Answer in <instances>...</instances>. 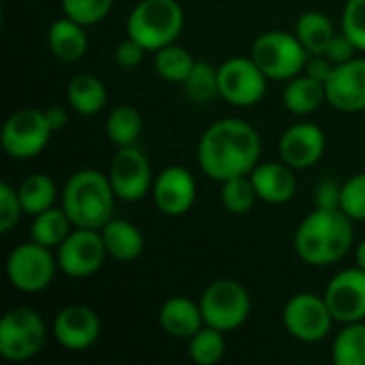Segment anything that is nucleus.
<instances>
[{
	"instance_id": "nucleus-18",
	"label": "nucleus",
	"mask_w": 365,
	"mask_h": 365,
	"mask_svg": "<svg viewBox=\"0 0 365 365\" xmlns=\"http://www.w3.org/2000/svg\"><path fill=\"white\" fill-rule=\"evenodd\" d=\"M327 103L342 113L365 111V58H353L336 64L329 81L325 83Z\"/></svg>"
},
{
	"instance_id": "nucleus-26",
	"label": "nucleus",
	"mask_w": 365,
	"mask_h": 365,
	"mask_svg": "<svg viewBox=\"0 0 365 365\" xmlns=\"http://www.w3.org/2000/svg\"><path fill=\"white\" fill-rule=\"evenodd\" d=\"M105 133H107V139L115 148L137 145L143 133V118L139 109L128 103L115 105L105 120Z\"/></svg>"
},
{
	"instance_id": "nucleus-31",
	"label": "nucleus",
	"mask_w": 365,
	"mask_h": 365,
	"mask_svg": "<svg viewBox=\"0 0 365 365\" xmlns=\"http://www.w3.org/2000/svg\"><path fill=\"white\" fill-rule=\"evenodd\" d=\"M184 96L197 105H205L212 103L214 98L220 96V86H218V66L210 64V62H201L197 60L190 75L186 77V81L182 83Z\"/></svg>"
},
{
	"instance_id": "nucleus-1",
	"label": "nucleus",
	"mask_w": 365,
	"mask_h": 365,
	"mask_svg": "<svg viewBox=\"0 0 365 365\" xmlns=\"http://www.w3.org/2000/svg\"><path fill=\"white\" fill-rule=\"evenodd\" d=\"M259 158L261 135L242 118H222L212 122L197 145V163L214 182L250 175L259 165Z\"/></svg>"
},
{
	"instance_id": "nucleus-37",
	"label": "nucleus",
	"mask_w": 365,
	"mask_h": 365,
	"mask_svg": "<svg viewBox=\"0 0 365 365\" xmlns=\"http://www.w3.org/2000/svg\"><path fill=\"white\" fill-rule=\"evenodd\" d=\"M24 214L26 212H24V205L19 201L17 188H13L9 182H2L0 184V231L9 233L19 222V218Z\"/></svg>"
},
{
	"instance_id": "nucleus-35",
	"label": "nucleus",
	"mask_w": 365,
	"mask_h": 365,
	"mask_svg": "<svg viewBox=\"0 0 365 365\" xmlns=\"http://www.w3.org/2000/svg\"><path fill=\"white\" fill-rule=\"evenodd\" d=\"M340 210L355 222H365V171L351 175L342 184Z\"/></svg>"
},
{
	"instance_id": "nucleus-21",
	"label": "nucleus",
	"mask_w": 365,
	"mask_h": 365,
	"mask_svg": "<svg viewBox=\"0 0 365 365\" xmlns=\"http://www.w3.org/2000/svg\"><path fill=\"white\" fill-rule=\"evenodd\" d=\"M47 47H49L51 56L64 64L79 62L88 51L86 26L62 15L60 19L51 21V26L47 30Z\"/></svg>"
},
{
	"instance_id": "nucleus-27",
	"label": "nucleus",
	"mask_w": 365,
	"mask_h": 365,
	"mask_svg": "<svg viewBox=\"0 0 365 365\" xmlns=\"http://www.w3.org/2000/svg\"><path fill=\"white\" fill-rule=\"evenodd\" d=\"M73 222L71 218L66 216V212L60 207H49L36 216H32V222H30V240L41 244V246H47L51 250H56L66 237L68 233L73 231Z\"/></svg>"
},
{
	"instance_id": "nucleus-22",
	"label": "nucleus",
	"mask_w": 365,
	"mask_h": 365,
	"mask_svg": "<svg viewBox=\"0 0 365 365\" xmlns=\"http://www.w3.org/2000/svg\"><path fill=\"white\" fill-rule=\"evenodd\" d=\"M107 255L120 263H130L143 255L145 240L143 233L139 231L137 225H133L126 218H111L103 229H101Z\"/></svg>"
},
{
	"instance_id": "nucleus-19",
	"label": "nucleus",
	"mask_w": 365,
	"mask_h": 365,
	"mask_svg": "<svg viewBox=\"0 0 365 365\" xmlns=\"http://www.w3.org/2000/svg\"><path fill=\"white\" fill-rule=\"evenodd\" d=\"M250 180L259 195V201L269 205L289 203L297 192V178L295 169L289 167L284 160L259 163L250 171Z\"/></svg>"
},
{
	"instance_id": "nucleus-36",
	"label": "nucleus",
	"mask_w": 365,
	"mask_h": 365,
	"mask_svg": "<svg viewBox=\"0 0 365 365\" xmlns=\"http://www.w3.org/2000/svg\"><path fill=\"white\" fill-rule=\"evenodd\" d=\"M342 32L365 51V0H346L342 9Z\"/></svg>"
},
{
	"instance_id": "nucleus-6",
	"label": "nucleus",
	"mask_w": 365,
	"mask_h": 365,
	"mask_svg": "<svg viewBox=\"0 0 365 365\" xmlns=\"http://www.w3.org/2000/svg\"><path fill=\"white\" fill-rule=\"evenodd\" d=\"M199 306L205 325L225 334L240 329L248 321L252 310V302L246 287L231 278L210 282L199 297Z\"/></svg>"
},
{
	"instance_id": "nucleus-3",
	"label": "nucleus",
	"mask_w": 365,
	"mask_h": 365,
	"mask_svg": "<svg viewBox=\"0 0 365 365\" xmlns=\"http://www.w3.org/2000/svg\"><path fill=\"white\" fill-rule=\"evenodd\" d=\"M115 192L109 182V175L98 169H79L75 171L62 192L60 205L71 218L73 227L96 229L101 231L115 212Z\"/></svg>"
},
{
	"instance_id": "nucleus-29",
	"label": "nucleus",
	"mask_w": 365,
	"mask_h": 365,
	"mask_svg": "<svg viewBox=\"0 0 365 365\" xmlns=\"http://www.w3.org/2000/svg\"><path fill=\"white\" fill-rule=\"evenodd\" d=\"M331 361L336 365H365V321L346 323L336 334Z\"/></svg>"
},
{
	"instance_id": "nucleus-11",
	"label": "nucleus",
	"mask_w": 365,
	"mask_h": 365,
	"mask_svg": "<svg viewBox=\"0 0 365 365\" xmlns=\"http://www.w3.org/2000/svg\"><path fill=\"white\" fill-rule=\"evenodd\" d=\"M267 75L250 56H233L218 66L220 98L235 107H252L267 92Z\"/></svg>"
},
{
	"instance_id": "nucleus-5",
	"label": "nucleus",
	"mask_w": 365,
	"mask_h": 365,
	"mask_svg": "<svg viewBox=\"0 0 365 365\" xmlns=\"http://www.w3.org/2000/svg\"><path fill=\"white\" fill-rule=\"evenodd\" d=\"M250 58L267 75L269 81H289L304 73L310 53L293 32L269 30L255 38L250 47Z\"/></svg>"
},
{
	"instance_id": "nucleus-41",
	"label": "nucleus",
	"mask_w": 365,
	"mask_h": 365,
	"mask_svg": "<svg viewBox=\"0 0 365 365\" xmlns=\"http://www.w3.org/2000/svg\"><path fill=\"white\" fill-rule=\"evenodd\" d=\"M334 68H336V64L323 53V56H310V58H308V64H306V68H304V73L310 75L312 79L321 81V83H327L329 77H331V73H334Z\"/></svg>"
},
{
	"instance_id": "nucleus-30",
	"label": "nucleus",
	"mask_w": 365,
	"mask_h": 365,
	"mask_svg": "<svg viewBox=\"0 0 365 365\" xmlns=\"http://www.w3.org/2000/svg\"><path fill=\"white\" fill-rule=\"evenodd\" d=\"M156 58H154V68L158 73V77L167 83H178L182 86L186 81V77L190 75L192 66H195V58L192 53L178 45V43H171L158 51H154Z\"/></svg>"
},
{
	"instance_id": "nucleus-13",
	"label": "nucleus",
	"mask_w": 365,
	"mask_h": 365,
	"mask_svg": "<svg viewBox=\"0 0 365 365\" xmlns=\"http://www.w3.org/2000/svg\"><path fill=\"white\" fill-rule=\"evenodd\" d=\"M109 182L118 201L137 203L152 192L154 175L148 156L137 148H118L109 165Z\"/></svg>"
},
{
	"instance_id": "nucleus-23",
	"label": "nucleus",
	"mask_w": 365,
	"mask_h": 365,
	"mask_svg": "<svg viewBox=\"0 0 365 365\" xmlns=\"http://www.w3.org/2000/svg\"><path fill=\"white\" fill-rule=\"evenodd\" d=\"M327 103L325 83L312 79L306 73H299L297 77L289 79L282 90V105L289 113L295 115H310L319 111Z\"/></svg>"
},
{
	"instance_id": "nucleus-38",
	"label": "nucleus",
	"mask_w": 365,
	"mask_h": 365,
	"mask_svg": "<svg viewBox=\"0 0 365 365\" xmlns=\"http://www.w3.org/2000/svg\"><path fill=\"white\" fill-rule=\"evenodd\" d=\"M143 53H145V49L137 41H133L130 36H126L124 41H120L115 45L113 60L122 68H135V66H139L143 62Z\"/></svg>"
},
{
	"instance_id": "nucleus-7",
	"label": "nucleus",
	"mask_w": 365,
	"mask_h": 365,
	"mask_svg": "<svg viewBox=\"0 0 365 365\" xmlns=\"http://www.w3.org/2000/svg\"><path fill=\"white\" fill-rule=\"evenodd\" d=\"M47 325L32 308H13L0 321V357L6 361H28L43 351Z\"/></svg>"
},
{
	"instance_id": "nucleus-17",
	"label": "nucleus",
	"mask_w": 365,
	"mask_h": 365,
	"mask_svg": "<svg viewBox=\"0 0 365 365\" xmlns=\"http://www.w3.org/2000/svg\"><path fill=\"white\" fill-rule=\"evenodd\" d=\"M327 150V137L321 126L314 122H297L289 126L280 141L278 154L293 169H310L314 167Z\"/></svg>"
},
{
	"instance_id": "nucleus-24",
	"label": "nucleus",
	"mask_w": 365,
	"mask_h": 365,
	"mask_svg": "<svg viewBox=\"0 0 365 365\" xmlns=\"http://www.w3.org/2000/svg\"><path fill=\"white\" fill-rule=\"evenodd\" d=\"M66 98L75 113L96 115L107 105V86L92 73L75 75L66 86Z\"/></svg>"
},
{
	"instance_id": "nucleus-15",
	"label": "nucleus",
	"mask_w": 365,
	"mask_h": 365,
	"mask_svg": "<svg viewBox=\"0 0 365 365\" xmlns=\"http://www.w3.org/2000/svg\"><path fill=\"white\" fill-rule=\"evenodd\" d=\"M101 317L96 314V310L83 304L62 308L51 325L56 342L71 353H83L92 349L101 338Z\"/></svg>"
},
{
	"instance_id": "nucleus-25",
	"label": "nucleus",
	"mask_w": 365,
	"mask_h": 365,
	"mask_svg": "<svg viewBox=\"0 0 365 365\" xmlns=\"http://www.w3.org/2000/svg\"><path fill=\"white\" fill-rule=\"evenodd\" d=\"M295 34L310 56L327 53L334 36L338 34L334 21L321 11H306L295 21Z\"/></svg>"
},
{
	"instance_id": "nucleus-9",
	"label": "nucleus",
	"mask_w": 365,
	"mask_h": 365,
	"mask_svg": "<svg viewBox=\"0 0 365 365\" xmlns=\"http://www.w3.org/2000/svg\"><path fill=\"white\" fill-rule=\"evenodd\" d=\"M51 135L53 130L43 109L21 107L13 111L2 126V150L15 160H28L47 148Z\"/></svg>"
},
{
	"instance_id": "nucleus-14",
	"label": "nucleus",
	"mask_w": 365,
	"mask_h": 365,
	"mask_svg": "<svg viewBox=\"0 0 365 365\" xmlns=\"http://www.w3.org/2000/svg\"><path fill=\"white\" fill-rule=\"evenodd\" d=\"M152 199L156 210L167 218H182L186 216L195 201H197V182L195 175L182 167L171 165L165 167L156 178L152 186Z\"/></svg>"
},
{
	"instance_id": "nucleus-34",
	"label": "nucleus",
	"mask_w": 365,
	"mask_h": 365,
	"mask_svg": "<svg viewBox=\"0 0 365 365\" xmlns=\"http://www.w3.org/2000/svg\"><path fill=\"white\" fill-rule=\"evenodd\" d=\"M60 6H62V15L90 28L101 24L109 15L113 0H60Z\"/></svg>"
},
{
	"instance_id": "nucleus-33",
	"label": "nucleus",
	"mask_w": 365,
	"mask_h": 365,
	"mask_svg": "<svg viewBox=\"0 0 365 365\" xmlns=\"http://www.w3.org/2000/svg\"><path fill=\"white\" fill-rule=\"evenodd\" d=\"M225 331L203 325L188 340V355L197 365H216L225 357Z\"/></svg>"
},
{
	"instance_id": "nucleus-2",
	"label": "nucleus",
	"mask_w": 365,
	"mask_h": 365,
	"mask_svg": "<svg viewBox=\"0 0 365 365\" xmlns=\"http://www.w3.org/2000/svg\"><path fill=\"white\" fill-rule=\"evenodd\" d=\"M353 222L355 220H351L340 207H314V212H310L295 231L293 246L297 257L312 267L338 263L355 244Z\"/></svg>"
},
{
	"instance_id": "nucleus-40",
	"label": "nucleus",
	"mask_w": 365,
	"mask_h": 365,
	"mask_svg": "<svg viewBox=\"0 0 365 365\" xmlns=\"http://www.w3.org/2000/svg\"><path fill=\"white\" fill-rule=\"evenodd\" d=\"M340 192L342 186L334 180H325L317 186L314 192V203L317 207H325V210H338L340 207Z\"/></svg>"
},
{
	"instance_id": "nucleus-12",
	"label": "nucleus",
	"mask_w": 365,
	"mask_h": 365,
	"mask_svg": "<svg viewBox=\"0 0 365 365\" xmlns=\"http://www.w3.org/2000/svg\"><path fill=\"white\" fill-rule=\"evenodd\" d=\"M107 248L101 231L75 227L68 237L56 248L58 267L68 278H90L107 261Z\"/></svg>"
},
{
	"instance_id": "nucleus-43",
	"label": "nucleus",
	"mask_w": 365,
	"mask_h": 365,
	"mask_svg": "<svg viewBox=\"0 0 365 365\" xmlns=\"http://www.w3.org/2000/svg\"><path fill=\"white\" fill-rule=\"evenodd\" d=\"M355 263H357V267H361L365 272V240H361L355 246Z\"/></svg>"
},
{
	"instance_id": "nucleus-10",
	"label": "nucleus",
	"mask_w": 365,
	"mask_h": 365,
	"mask_svg": "<svg viewBox=\"0 0 365 365\" xmlns=\"http://www.w3.org/2000/svg\"><path fill=\"white\" fill-rule=\"evenodd\" d=\"M336 323L327 302L317 293H297L282 308V325L299 342H321Z\"/></svg>"
},
{
	"instance_id": "nucleus-4",
	"label": "nucleus",
	"mask_w": 365,
	"mask_h": 365,
	"mask_svg": "<svg viewBox=\"0 0 365 365\" xmlns=\"http://www.w3.org/2000/svg\"><path fill=\"white\" fill-rule=\"evenodd\" d=\"M184 19V9L178 0H141L128 13L126 36L145 51H158L180 38Z\"/></svg>"
},
{
	"instance_id": "nucleus-42",
	"label": "nucleus",
	"mask_w": 365,
	"mask_h": 365,
	"mask_svg": "<svg viewBox=\"0 0 365 365\" xmlns=\"http://www.w3.org/2000/svg\"><path fill=\"white\" fill-rule=\"evenodd\" d=\"M43 111H45L47 124L51 126V130H53V133L62 130V128H64V124L68 122V113H66V109H64V107H60V105L47 107V109H43Z\"/></svg>"
},
{
	"instance_id": "nucleus-20",
	"label": "nucleus",
	"mask_w": 365,
	"mask_h": 365,
	"mask_svg": "<svg viewBox=\"0 0 365 365\" xmlns=\"http://www.w3.org/2000/svg\"><path fill=\"white\" fill-rule=\"evenodd\" d=\"M158 323L167 336L178 340H190L205 325L199 302H192L184 295L169 297L160 306Z\"/></svg>"
},
{
	"instance_id": "nucleus-16",
	"label": "nucleus",
	"mask_w": 365,
	"mask_h": 365,
	"mask_svg": "<svg viewBox=\"0 0 365 365\" xmlns=\"http://www.w3.org/2000/svg\"><path fill=\"white\" fill-rule=\"evenodd\" d=\"M323 297L336 323L365 321V272L357 265L338 272L329 280Z\"/></svg>"
},
{
	"instance_id": "nucleus-8",
	"label": "nucleus",
	"mask_w": 365,
	"mask_h": 365,
	"mask_svg": "<svg viewBox=\"0 0 365 365\" xmlns=\"http://www.w3.org/2000/svg\"><path fill=\"white\" fill-rule=\"evenodd\" d=\"M58 269L56 250L32 240L13 248L6 259V278L11 287L21 293L45 291L53 282Z\"/></svg>"
},
{
	"instance_id": "nucleus-28",
	"label": "nucleus",
	"mask_w": 365,
	"mask_h": 365,
	"mask_svg": "<svg viewBox=\"0 0 365 365\" xmlns=\"http://www.w3.org/2000/svg\"><path fill=\"white\" fill-rule=\"evenodd\" d=\"M17 192H19V201L24 205V212L26 216H36L49 207L56 205V199H58V188L53 184V180L45 173H32L28 175L19 186H17Z\"/></svg>"
},
{
	"instance_id": "nucleus-39",
	"label": "nucleus",
	"mask_w": 365,
	"mask_h": 365,
	"mask_svg": "<svg viewBox=\"0 0 365 365\" xmlns=\"http://www.w3.org/2000/svg\"><path fill=\"white\" fill-rule=\"evenodd\" d=\"M357 51H359V49L355 47V43H353L344 32H338V34L334 36V41H331V45H329V49H327L325 56H327L334 64H344V62L353 60Z\"/></svg>"
},
{
	"instance_id": "nucleus-32",
	"label": "nucleus",
	"mask_w": 365,
	"mask_h": 365,
	"mask_svg": "<svg viewBox=\"0 0 365 365\" xmlns=\"http://www.w3.org/2000/svg\"><path fill=\"white\" fill-rule=\"evenodd\" d=\"M257 201H259V195L255 190L250 175H240V178L220 182V203L229 214L246 216L252 212Z\"/></svg>"
}]
</instances>
